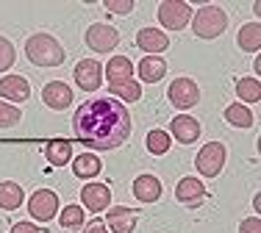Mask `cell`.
<instances>
[{
  "mask_svg": "<svg viewBox=\"0 0 261 233\" xmlns=\"http://www.w3.org/2000/svg\"><path fill=\"white\" fill-rule=\"evenodd\" d=\"M72 131L78 142L92 150H114L130 136V114L114 97H95L75 108Z\"/></svg>",
  "mask_w": 261,
  "mask_h": 233,
  "instance_id": "obj_1",
  "label": "cell"
},
{
  "mask_svg": "<svg viewBox=\"0 0 261 233\" xmlns=\"http://www.w3.org/2000/svg\"><path fill=\"white\" fill-rule=\"evenodd\" d=\"M25 56H28L31 64H36V67H59V64H64L67 53H64V47H61V42L56 39V36L34 34V36H28V42H25Z\"/></svg>",
  "mask_w": 261,
  "mask_h": 233,
  "instance_id": "obj_2",
  "label": "cell"
},
{
  "mask_svg": "<svg viewBox=\"0 0 261 233\" xmlns=\"http://www.w3.org/2000/svg\"><path fill=\"white\" fill-rule=\"evenodd\" d=\"M228 28V14L220 6H200L197 11H192V31L200 39H217Z\"/></svg>",
  "mask_w": 261,
  "mask_h": 233,
  "instance_id": "obj_3",
  "label": "cell"
},
{
  "mask_svg": "<svg viewBox=\"0 0 261 233\" xmlns=\"http://www.w3.org/2000/svg\"><path fill=\"white\" fill-rule=\"evenodd\" d=\"M225 158H228V150L222 142H208L200 147V153L195 156V169L200 172L203 178H217L225 167Z\"/></svg>",
  "mask_w": 261,
  "mask_h": 233,
  "instance_id": "obj_4",
  "label": "cell"
},
{
  "mask_svg": "<svg viewBox=\"0 0 261 233\" xmlns=\"http://www.w3.org/2000/svg\"><path fill=\"white\" fill-rule=\"evenodd\" d=\"M159 22L167 31H184L192 22V6L186 0H164L159 6Z\"/></svg>",
  "mask_w": 261,
  "mask_h": 233,
  "instance_id": "obj_5",
  "label": "cell"
},
{
  "mask_svg": "<svg viewBox=\"0 0 261 233\" xmlns=\"http://www.w3.org/2000/svg\"><path fill=\"white\" fill-rule=\"evenodd\" d=\"M28 214L36 222H50L59 214V194L53 189H36L28 200Z\"/></svg>",
  "mask_w": 261,
  "mask_h": 233,
  "instance_id": "obj_6",
  "label": "cell"
},
{
  "mask_svg": "<svg viewBox=\"0 0 261 233\" xmlns=\"http://www.w3.org/2000/svg\"><path fill=\"white\" fill-rule=\"evenodd\" d=\"M167 97H170V103L175 108L189 111V108H195L200 103V89H197V83L192 78H175L170 83V89H167Z\"/></svg>",
  "mask_w": 261,
  "mask_h": 233,
  "instance_id": "obj_7",
  "label": "cell"
},
{
  "mask_svg": "<svg viewBox=\"0 0 261 233\" xmlns=\"http://www.w3.org/2000/svg\"><path fill=\"white\" fill-rule=\"evenodd\" d=\"M86 45L95 53H111L120 45V31L114 25H106V22H95L86 28Z\"/></svg>",
  "mask_w": 261,
  "mask_h": 233,
  "instance_id": "obj_8",
  "label": "cell"
},
{
  "mask_svg": "<svg viewBox=\"0 0 261 233\" xmlns=\"http://www.w3.org/2000/svg\"><path fill=\"white\" fill-rule=\"evenodd\" d=\"M75 83L84 92H97L103 83V64L97 59H81L75 64Z\"/></svg>",
  "mask_w": 261,
  "mask_h": 233,
  "instance_id": "obj_9",
  "label": "cell"
},
{
  "mask_svg": "<svg viewBox=\"0 0 261 233\" xmlns=\"http://www.w3.org/2000/svg\"><path fill=\"white\" fill-rule=\"evenodd\" d=\"M103 222H106V228L114 233H134L136 222H139V211H134L128 206H114V208H109Z\"/></svg>",
  "mask_w": 261,
  "mask_h": 233,
  "instance_id": "obj_10",
  "label": "cell"
},
{
  "mask_svg": "<svg viewBox=\"0 0 261 233\" xmlns=\"http://www.w3.org/2000/svg\"><path fill=\"white\" fill-rule=\"evenodd\" d=\"M81 203H84L86 211L92 214H100L111 206V189L106 183H86L81 189Z\"/></svg>",
  "mask_w": 261,
  "mask_h": 233,
  "instance_id": "obj_11",
  "label": "cell"
},
{
  "mask_svg": "<svg viewBox=\"0 0 261 233\" xmlns=\"http://www.w3.org/2000/svg\"><path fill=\"white\" fill-rule=\"evenodd\" d=\"M42 103L53 111H64V108L72 106V89L64 81H50L42 89Z\"/></svg>",
  "mask_w": 261,
  "mask_h": 233,
  "instance_id": "obj_12",
  "label": "cell"
},
{
  "mask_svg": "<svg viewBox=\"0 0 261 233\" xmlns=\"http://www.w3.org/2000/svg\"><path fill=\"white\" fill-rule=\"evenodd\" d=\"M0 97H3L6 103H25L31 100V83L25 81L22 75H6L0 78Z\"/></svg>",
  "mask_w": 261,
  "mask_h": 233,
  "instance_id": "obj_13",
  "label": "cell"
},
{
  "mask_svg": "<svg viewBox=\"0 0 261 233\" xmlns=\"http://www.w3.org/2000/svg\"><path fill=\"white\" fill-rule=\"evenodd\" d=\"M167 133L175 136L181 144H192V142L200 139V122H197L195 116H189V114H178V116H172L170 131Z\"/></svg>",
  "mask_w": 261,
  "mask_h": 233,
  "instance_id": "obj_14",
  "label": "cell"
},
{
  "mask_svg": "<svg viewBox=\"0 0 261 233\" xmlns=\"http://www.w3.org/2000/svg\"><path fill=\"white\" fill-rule=\"evenodd\" d=\"M175 197L178 203H184L186 208H197L206 200V186H203V181H197V178H181L175 186Z\"/></svg>",
  "mask_w": 261,
  "mask_h": 233,
  "instance_id": "obj_15",
  "label": "cell"
},
{
  "mask_svg": "<svg viewBox=\"0 0 261 233\" xmlns=\"http://www.w3.org/2000/svg\"><path fill=\"white\" fill-rule=\"evenodd\" d=\"M136 47L145 50L147 56H159V53H164L170 47V39H167V34L161 28H142L136 34Z\"/></svg>",
  "mask_w": 261,
  "mask_h": 233,
  "instance_id": "obj_16",
  "label": "cell"
},
{
  "mask_svg": "<svg viewBox=\"0 0 261 233\" xmlns=\"http://www.w3.org/2000/svg\"><path fill=\"white\" fill-rule=\"evenodd\" d=\"M161 192H164V186H161V181L156 175H139L134 181V197L139 203H156L161 197Z\"/></svg>",
  "mask_w": 261,
  "mask_h": 233,
  "instance_id": "obj_17",
  "label": "cell"
},
{
  "mask_svg": "<svg viewBox=\"0 0 261 233\" xmlns=\"http://www.w3.org/2000/svg\"><path fill=\"white\" fill-rule=\"evenodd\" d=\"M103 75H106V81H109V86L122 83V81H130V75H134V64H130L128 56H114L109 64H106Z\"/></svg>",
  "mask_w": 261,
  "mask_h": 233,
  "instance_id": "obj_18",
  "label": "cell"
},
{
  "mask_svg": "<svg viewBox=\"0 0 261 233\" xmlns=\"http://www.w3.org/2000/svg\"><path fill=\"white\" fill-rule=\"evenodd\" d=\"M136 72H139V78L145 83H159L167 75V61L159 56H145L139 61V67H136Z\"/></svg>",
  "mask_w": 261,
  "mask_h": 233,
  "instance_id": "obj_19",
  "label": "cell"
},
{
  "mask_svg": "<svg viewBox=\"0 0 261 233\" xmlns=\"http://www.w3.org/2000/svg\"><path fill=\"white\" fill-rule=\"evenodd\" d=\"M45 158L53 164V167H64V164L72 161V142L70 139H53V142L45 144Z\"/></svg>",
  "mask_w": 261,
  "mask_h": 233,
  "instance_id": "obj_20",
  "label": "cell"
},
{
  "mask_svg": "<svg viewBox=\"0 0 261 233\" xmlns=\"http://www.w3.org/2000/svg\"><path fill=\"white\" fill-rule=\"evenodd\" d=\"M22 200H25V192H22L20 183H14V181L0 183V208L3 211H17L22 206Z\"/></svg>",
  "mask_w": 261,
  "mask_h": 233,
  "instance_id": "obj_21",
  "label": "cell"
},
{
  "mask_svg": "<svg viewBox=\"0 0 261 233\" xmlns=\"http://www.w3.org/2000/svg\"><path fill=\"white\" fill-rule=\"evenodd\" d=\"M103 169V161L95 156V153H81V156H75V161H72V172H75V178H97Z\"/></svg>",
  "mask_w": 261,
  "mask_h": 233,
  "instance_id": "obj_22",
  "label": "cell"
},
{
  "mask_svg": "<svg viewBox=\"0 0 261 233\" xmlns=\"http://www.w3.org/2000/svg\"><path fill=\"white\" fill-rule=\"evenodd\" d=\"M236 42H239V47L245 53H258V47H261V25L258 22H245V25L239 28Z\"/></svg>",
  "mask_w": 261,
  "mask_h": 233,
  "instance_id": "obj_23",
  "label": "cell"
},
{
  "mask_svg": "<svg viewBox=\"0 0 261 233\" xmlns=\"http://www.w3.org/2000/svg\"><path fill=\"white\" fill-rule=\"evenodd\" d=\"M111 97H120V103L125 106V103H136L142 100V83L139 81H122V83H114V86H109Z\"/></svg>",
  "mask_w": 261,
  "mask_h": 233,
  "instance_id": "obj_24",
  "label": "cell"
},
{
  "mask_svg": "<svg viewBox=\"0 0 261 233\" xmlns=\"http://www.w3.org/2000/svg\"><path fill=\"white\" fill-rule=\"evenodd\" d=\"M225 120L231 122L233 128H253V122H256V116L247 106H242V103H231V106L225 108Z\"/></svg>",
  "mask_w": 261,
  "mask_h": 233,
  "instance_id": "obj_25",
  "label": "cell"
},
{
  "mask_svg": "<svg viewBox=\"0 0 261 233\" xmlns=\"http://www.w3.org/2000/svg\"><path fill=\"white\" fill-rule=\"evenodd\" d=\"M145 144H147V150H150L153 156H164V153L170 150V144H172V136L164 131V128H153V131L147 133Z\"/></svg>",
  "mask_w": 261,
  "mask_h": 233,
  "instance_id": "obj_26",
  "label": "cell"
},
{
  "mask_svg": "<svg viewBox=\"0 0 261 233\" xmlns=\"http://www.w3.org/2000/svg\"><path fill=\"white\" fill-rule=\"evenodd\" d=\"M236 95H239V100H245V103H258L261 100L258 78H239V81H236ZM245 103H242V106H245Z\"/></svg>",
  "mask_w": 261,
  "mask_h": 233,
  "instance_id": "obj_27",
  "label": "cell"
},
{
  "mask_svg": "<svg viewBox=\"0 0 261 233\" xmlns=\"http://www.w3.org/2000/svg\"><path fill=\"white\" fill-rule=\"evenodd\" d=\"M84 208L81 206H67V208H61V214H59V225L61 228H67V230H81L84 228Z\"/></svg>",
  "mask_w": 261,
  "mask_h": 233,
  "instance_id": "obj_28",
  "label": "cell"
},
{
  "mask_svg": "<svg viewBox=\"0 0 261 233\" xmlns=\"http://www.w3.org/2000/svg\"><path fill=\"white\" fill-rule=\"evenodd\" d=\"M22 120V111L17 106H11V103L0 100V128H11L17 125V122Z\"/></svg>",
  "mask_w": 261,
  "mask_h": 233,
  "instance_id": "obj_29",
  "label": "cell"
},
{
  "mask_svg": "<svg viewBox=\"0 0 261 233\" xmlns=\"http://www.w3.org/2000/svg\"><path fill=\"white\" fill-rule=\"evenodd\" d=\"M14 61H17L14 45H11V42L6 39V36H0V72L11 70V67H14Z\"/></svg>",
  "mask_w": 261,
  "mask_h": 233,
  "instance_id": "obj_30",
  "label": "cell"
},
{
  "mask_svg": "<svg viewBox=\"0 0 261 233\" xmlns=\"http://www.w3.org/2000/svg\"><path fill=\"white\" fill-rule=\"evenodd\" d=\"M103 6L111 14H130L134 11V0H106Z\"/></svg>",
  "mask_w": 261,
  "mask_h": 233,
  "instance_id": "obj_31",
  "label": "cell"
},
{
  "mask_svg": "<svg viewBox=\"0 0 261 233\" xmlns=\"http://www.w3.org/2000/svg\"><path fill=\"white\" fill-rule=\"evenodd\" d=\"M239 233H261V219H258V217H247V219H242Z\"/></svg>",
  "mask_w": 261,
  "mask_h": 233,
  "instance_id": "obj_32",
  "label": "cell"
},
{
  "mask_svg": "<svg viewBox=\"0 0 261 233\" xmlns=\"http://www.w3.org/2000/svg\"><path fill=\"white\" fill-rule=\"evenodd\" d=\"M11 233H45V230L36 228V225L28 219V222H14V225H11Z\"/></svg>",
  "mask_w": 261,
  "mask_h": 233,
  "instance_id": "obj_33",
  "label": "cell"
},
{
  "mask_svg": "<svg viewBox=\"0 0 261 233\" xmlns=\"http://www.w3.org/2000/svg\"><path fill=\"white\" fill-rule=\"evenodd\" d=\"M84 233H109V228H106L103 219H95V222H89V225L84 228Z\"/></svg>",
  "mask_w": 261,
  "mask_h": 233,
  "instance_id": "obj_34",
  "label": "cell"
}]
</instances>
